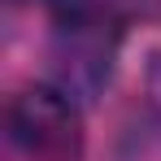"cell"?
<instances>
[{"label":"cell","instance_id":"obj_1","mask_svg":"<svg viewBox=\"0 0 161 161\" xmlns=\"http://www.w3.org/2000/svg\"><path fill=\"white\" fill-rule=\"evenodd\" d=\"M83 109L57 83H31L4 105L9 161H83Z\"/></svg>","mask_w":161,"mask_h":161},{"label":"cell","instance_id":"obj_2","mask_svg":"<svg viewBox=\"0 0 161 161\" xmlns=\"http://www.w3.org/2000/svg\"><path fill=\"white\" fill-rule=\"evenodd\" d=\"M118 39H122V26L96 0L53 13V83L74 100L100 96L118 61Z\"/></svg>","mask_w":161,"mask_h":161},{"label":"cell","instance_id":"obj_3","mask_svg":"<svg viewBox=\"0 0 161 161\" xmlns=\"http://www.w3.org/2000/svg\"><path fill=\"white\" fill-rule=\"evenodd\" d=\"M144 92H148L153 113L161 118V48H153V53H148V61H144Z\"/></svg>","mask_w":161,"mask_h":161}]
</instances>
